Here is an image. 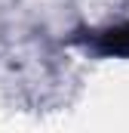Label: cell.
Instances as JSON below:
<instances>
[{
	"mask_svg": "<svg viewBox=\"0 0 129 133\" xmlns=\"http://www.w3.org/2000/svg\"><path fill=\"white\" fill-rule=\"evenodd\" d=\"M95 46L104 56H129V22L95 34Z\"/></svg>",
	"mask_w": 129,
	"mask_h": 133,
	"instance_id": "1",
	"label": "cell"
}]
</instances>
